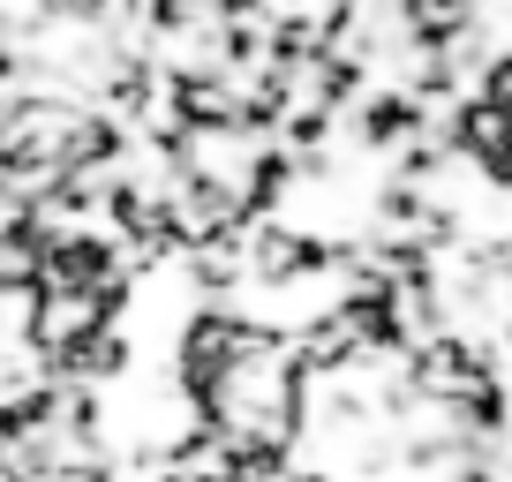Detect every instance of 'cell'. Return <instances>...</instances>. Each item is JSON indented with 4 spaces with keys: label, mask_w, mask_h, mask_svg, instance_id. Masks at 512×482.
<instances>
[{
    "label": "cell",
    "mask_w": 512,
    "mask_h": 482,
    "mask_svg": "<svg viewBox=\"0 0 512 482\" xmlns=\"http://www.w3.org/2000/svg\"><path fill=\"white\" fill-rule=\"evenodd\" d=\"M475 91L490 98V106H505V113H512V46H497V53H490V68H482Z\"/></svg>",
    "instance_id": "6da1fadb"
}]
</instances>
